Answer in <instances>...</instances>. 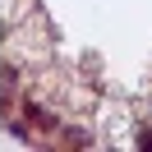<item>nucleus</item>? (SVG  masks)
Instances as JSON below:
<instances>
[{
    "label": "nucleus",
    "mask_w": 152,
    "mask_h": 152,
    "mask_svg": "<svg viewBox=\"0 0 152 152\" xmlns=\"http://www.w3.org/2000/svg\"><path fill=\"white\" fill-rule=\"evenodd\" d=\"M138 143H143V148H152V129H143V134H138Z\"/></svg>",
    "instance_id": "obj_1"
}]
</instances>
